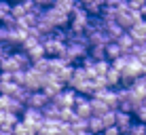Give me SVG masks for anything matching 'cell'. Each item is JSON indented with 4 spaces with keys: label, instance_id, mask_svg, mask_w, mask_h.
Listing matches in <instances>:
<instances>
[{
    "label": "cell",
    "instance_id": "6da1fadb",
    "mask_svg": "<svg viewBox=\"0 0 146 135\" xmlns=\"http://www.w3.org/2000/svg\"><path fill=\"white\" fill-rule=\"evenodd\" d=\"M42 76H44V74L36 72V70L30 66L28 70H23V82H21V87H26L28 91H38V89L42 87Z\"/></svg>",
    "mask_w": 146,
    "mask_h": 135
},
{
    "label": "cell",
    "instance_id": "7a4b0ae2",
    "mask_svg": "<svg viewBox=\"0 0 146 135\" xmlns=\"http://www.w3.org/2000/svg\"><path fill=\"white\" fill-rule=\"evenodd\" d=\"M72 110L76 112V116L80 118H89L91 116V106H89V97L83 93L74 95V101H72Z\"/></svg>",
    "mask_w": 146,
    "mask_h": 135
},
{
    "label": "cell",
    "instance_id": "3957f363",
    "mask_svg": "<svg viewBox=\"0 0 146 135\" xmlns=\"http://www.w3.org/2000/svg\"><path fill=\"white\" fill-rule=\"evenodd\" d=\"M40 89H42V91L47 93L49 97H53L55 93H59V91L64 89V82L59 80L55 74L49 72V74H44V76H42V87H40Z\"/></svg>",
    "mask_w": 146,
    "mask_h": 135
},
{
    "label": "cell",
    "instance_id": "277c9868",
    "mask_svg": "<svg viewBox=\"0 0 146 135\" xmlns=\"http://www.w3.org/2000/svg\"><path fill=\"white\" fill-rule=\"evenodd\" d=\"M74 95H76V91H74V89H70V87H64L59 93H55L53 97H51V101H53L57 108H64V106H72V101H74Z\"/></svg>",
    "mask_w": 146,
    "mask_h": 135
},
{
    "label": "cell",
    "instance_id": "5b68a950",
    "mask_svg": "<svg viewBox=\"0 0 146 135\" xmlns=\"http://www.w3.org/2000/svg\"><path fill=\"white\" fill-rule=\"evenodd\" d=\"M131 122H133V114H131V112H123V110H114V124L119 127L121 135L129 131Z\"/></svg>",
    "mask_w": 146,
    "mask_h": 135
},
{
    "label": "cell",
    "instance_id": "8992f818",
    "mask_svg": "<svg viewBox=\"0 0 146 135\" xmlns=\"http://www.w3.org/2000/svg\"><path fill=\"white\" fill-rule=\"evenodd\" d=\"M127 89L131 91V95H135L138 99H142L146 95V76L144 74H140V76H135L131 82L127 84Z\"/></svg>",
    "mask_w": 146,
    "mask_h": 135
},
{
    "label": "cell",
    "instance_id": "52a82bcc",
    "mask_svg": "<svg viewBox=\"0 0 146 135\" xmlns=\"http://www.w3.org/2000/svg\"><path fill=\"white\" fill-rule=\"evenodd\" d=\"M28 36V32L23 28H9V34H7V42L11 44V47H19V44L23 42V38Z\"/></svg>",
    "mask_w": 146,
    "mask_h": 135
},
{
    "label": "cell",
    "instance_id": "ba28073f",
    "mask_svg": "<svg viewBox=\"0 0 146 135\" xmlns=\"http://www.w3.org/2000/svg\"><path fill=\"white\" fill-rule=\"evenodd\" d=\"M49 99H51V97H49V95L44 93L42 89H38V91H32V93H30L26 106H32V108H38V110H40V108L44 106V103L49 101Z\"/></svg>",
    "mask_w": 146,
    "mask_h": 135
},
{
    "label": "cell",
    "instance_id": "9c48e42d",
    "mask_svg": "<svg viewBox=\"0 0 146 135\" xmlns=\"http://www.w3.org/2000/svg\"><path fill=\"white\" fill-rule=\"evenodd\" d=\"M129 34H131V38L135 42H144L146 40V19H142V21H138L135 26H131L127 30Z\"/></svg>",
    "mask_w": 146,
    "mask_h": 135
},
{
    "label": "cell",
    "instance_id": "30bf717a",
    "mask_svg": "<svg viewBox=\"0 0 146 135\" xmlns=\"http://www.w3.org/2000/svg\"><path fill=\"white\" fill-rule=\"evenodd\" d=\"M104 32L108 34V38H110V40H117V38L125 32V30L121 28L117 21H104Z\"/></svg>",
    "mask_w": 146,
    "mask_h": 135
},
{
    "label": "cell",
    "instance_id": "8fae6325",
    "mask_svg": "<svg viewBox=\"0 0 146 135\" xmlns=\"http://www.w3.org/2000/svg\"><path fill=\"white\" fill-rule=\"evenodd\" d=\"M13 59H15V61H17V66H19V70H28L30 66H32V59H30L28 57V53L26 51H21V49H19V51H15V49H13Z\"/></svg>",
    "mask_w": 146,
    "mask_h": 135
},
{
    "label": "cell",
    "instance_id": "7c38bea8",
    "mask_svg": "<svg viewBox=\"0 0 146 135\" xmlns=\"http://www.w3.org/2000/svg\"><path fill=\"white\" fill-rule=\"evenodd\" d=\"M32 68L36 70L40 74H49V70H51V57L49 55H44V57H38L32 61Z\"/></svg>",
    "mask_w": 146,
    "mask_h": 135
},
{
    "label": "cell",
    "instance_id": "4fadbf2b",
    "mask_svg": "<svg viewBox=\"0 0 146 135\" xmlns=\"http://www.w3.org/2000/svg\"><path fill=\"white\" fill-rule=\"evenodd\" d=\"M89 106H91V114H95V116H100V114H104L106 110H110L106 106V101L104 99H100V97H89Z\"/></svg>",
    "mask_w": 146,
    "mask_h": 135
},
{
    "label": "cell",
    "instance_id": "5bb4252c",
    "mask_svg": "<svg viewBox=\"0 0 146 135\" xmlns=\"http://www.w3.org/2000/svg\"><path fill=\"white\" fill-rule=\"evenodd\" d=\"M104 78H106L108 87H119V84H121V72H119V70H114L112 66L104 72Z\"/></svg>",
    "mask_w": 146,
    "mask_h": 135
},
{
    "label": "cell",
    "instance_id": "9a60e30c",
    "mask_svg": "<svg viewBox=\"0 0 146 135\" xmlns=\"http://www.w3.org/2000/svg\"><path fill=\"white\" fill-rule=\"evenodd\" d=\"M102 99L106 101V106H108L110 110H117V108H119V95H117V91H114L112 87L106 89V93H104Z\"/></svg>",
    "mask_w": 146,
    "mask_h": 135
},
{
    "label": "cell",
    "instance_id": "2e32d148",
    "mask_svg": "<svg viewBox=\"0 0 146 135\" xmlns=\"http://www.w3.org/2000/svg\"><path fill=\"white\" fill-rule=\"evenodd\" d=\"M104 49H106V59L110 61V59H114V57H119V55H123V49L117 44V40H110L104 44Z\"/></svg>",
    "mask_w": 146,
    "mask_h": 135
},
{
    "label": "cell",
    "instance_id": "e0dca14e",
    "mask_svg": "<svg viewBox=\"0 0 146 135\" xmlns=\"http://www.w3.org/2000/svg\"><path fill=\"white\" fill-rule=\"evenodd\" d=\"M87 55L93 59V61H98V59H106V49H104V44H91V47L87 49Z\"/></svg>",
    "mask_w": 146,
    "mask_h": 135
},
{
    "label": "cell",
    "instance_id": "ac0fdd59",
    "mask_svg": "<svg viewBox=\"0 0 146 135\" xmlns=\"http://www.w3.org/2000/svg\"><path fill=\"white\" fill-rule=\"evenodd\" d=\"M133 42H135V40H133V38H131V34H129V32H127V30H125V32H123V34H121V36L117 38V44H119V47H121V49H123V53H127V51H129V49H131V47H133Z\"/></svg>",
    "mask_w": 146,
    "mask_h": 135
},
{
    "label": "cell",
    "instance_id": "d6986e66",
    "mask_svg": "<svg viewBox=\"0 0 146 135\" xmlns=\"http://www.w3.org/2000/svg\"><path fill=\"white\" fill-rule=\"evenodd\" d=\"M23 108H26V106H23L21 101H17L15 97H11V95H9V99H7V106H4V110H7V112H13V114H19V116H21Z\"/></svg>",
    "mask_w": 146,
    "mask_h": 135
},
{
    "label": "cell",
    "instance_id": "ffe728a7",
    "mask_svg": "<svg viewBox=\"0 0 146 135\" xmlns=\"http://www.w3.org/2000/svg\"><path fill=\"white\" fill-rule=\"evenodd\" d=\"M40 112H42V116H44V118H57V116H59V108L55 106L51 99H49V101L44 103L42 108H40Z\"/></svg>",
    "mask_w": 146,
    "mask_h": 135
},
{
    "label": "cell",
    "instance_id": "44dd1931",
    "mask_svg": "<svg viewBox=\"0 0 146 135\" xmlns=\"http://www.w3.org/2000/svg\"><path fill=\"white\" fill-rule=\"evenodd\" d=\"M13 133H15V135H34L36 131H34L30 124H26L23 121H17V122L13 124Z\"/></svg>",
    "mask_w": 146,
    "mask_h": 135
},
{
    "label": "cell",
    "instance_id": "7402d4cb",
    "mask_svg": "<svg viewBox=\"0 0 146 135\" xmlns=\"http://www.w3.org/2000/svg\"><path fill=\"white\" fill-rule=\"evenodd\" d=\"M59 121H64V122H72L74 118H76V112L72 110V106H64V108H59Z\"/></svg>",
    "mask_w": 146,
    "mask_h": 135
},
{
    "label": "cell",
    "instance_id": "603a6c76",
    "mask_svg": "<svg viewBox=\"0 0 146 135\" xmlns=\"http://www.w3.org/2000/svg\"><path fill=\"white\" fill-rule=\"evenodd\" d=\"M0 70H2V72H15V70H19L17 61L13 59V55H9V57L0 59Z\"/></svg>",
    "mask_w": 146,
    "mask_h": 135
},
{
    "label": "cell",
    "instance_id": "cb8c5ba5",
    "mask_svg": "<svg viewBox=\"0 0 146 135\" xmlns=\"http://www.w3.org/2000/svg\"><path fill=\"white\" fill-rule=\"evenodd\" d=\"M26 53H28V57L32 59V61H34V59H38V57H44V55H47V53H44V47H42L40 42L32 44V47H30Z\"/></svg>",
    "mask_w": 146,
    "mask_h": 135
},
{
    "label": "cell",
    "instance_id": "d4e9b609",
    "mask_svg": "<svg viewBox=\"0 0 146 135\" xmlns=\"http://www.w3.org/2000/svg\"><path fill=\"white\" fill-rule=\"evenodd\" d=\"M102 121H100V116H95V114H91V116L87 118V131H91V133H100L102 131Z\"/></svg>",
    "mask_w": 146,
    "mask_h": 135
},
{
    "label": "cell",
    "instance_id": "484cf974",
    "mask_svg": "<svg viewBox=\"0 0 146 135\" xmlns=\"http://www.w3.org/2000/svg\"><path fill=\"white\" fill-rule=\"evenodd\" d=\"M30 93H32V91H28L26 87H21V84H19V87L15 89V93L11 95V97H15L17 101H21L23 106H26V103H28V97H30Z\"/></svg>",
    "mask_w": 146,
    "mask_h": 135
},
{
    "label": "cell",
    "instance_id": "4316f807",
    "mask_svg": "<svg viewBox=\"0 0 146 135\" xmlns=\"http://www.w3.org/2000/svg\"><path fill=\"white\" fill-rule=\"evenodd\" d=\"M19 121V114H13V112H4V118H2V124L0 129H13V124Z\"/></svg>",
    "mask_w": 146,
    "mask_h": 135
},
{
    "label": "cell",
    "instance_id": "83f0119b",
    "mask_svg": "<svg viewBox=\"0 0 146 135\" xmlns=\"http://www.w3.org/2000/svg\"><path fill=\"white\" fill-rule=\"evenodd\" d=\"M55 76L59 78V80L64 82V87H66V82H68V78L72 76V63H66V66H62L59 68V72L55 74Z\"/></svg>",
    "mask_w": 146,
    "mask_h": 135
},
{
    "label": "cell",
    "instance_id": "f1b7e54d",
    "mask_svg": "<svg viewBox=\"0 0 146 135\" xmlns=\"http://www.w3.org/2000/svg\"><path fill=\"white\" fill-rule=\"evenodd\" d=\"M129 135H146V122H140V121H135L133 118V122H131V127H129Z\"/></svg>",
    "mask_w": 146,
    "mask_h": 135
},
{
    "label": "cell",
    "instance_id": "f546056e",
    "mask_svg": "<svg viewBox=\"0 0 146 135\" xmlns=\"http://www.w3.org/2000/svg\"><path fill=\"white\" fill-rule=\"evenodd\" d=\"M100 121H102V127L114 124V110H106L104 114H100Z\"/></svg>",
    "mask_w": 146,
    "mask_h": 135
},
{
    "label": "cell",
    "instance_id": "4dcf8cb0",
    "mask_svg": "<svg viewBox=\"0 0 146 135\" xmlns=\"http://www.w3.org/2000/svg\"><path fill=\"white\" fill-rule=\"evenodd\" d=\"M53 4H55V7H59L62 11L70 13L74 9V4H76V0H53Z\"/></svg>",
    "mask_w": 146,
    "mask_h": 135
},
{
    "label": "cell",
    "instance_id": "1f68e13d",
    "mask_svg": "<svg viewBox=\"0 0 146 135\" xmlns=\"http://www.w3.org/2000/svg\"><path fill=\"white\" fill-rule=\"evenodd\" d=\"M70 127H72V131H87V118L76 116L72 122H70Z\"/></svg>",
    "mask_w": 146,
    "mask_h": 135
},
{
    "label": "cell",
    "instance_id": "d6a6232c",
    "mask_svg": "<svg viewBox=\"0 0 146 135\" xmlns=\"http://www.w3.org/2000/svg\"><path fill=\"white\" fill-rule=\"evenodd\" d=\"M17 87H19V84H17V82H13V80H9V82H0V93H4V95H13Z\"/></svg>",
    "mask_w": 146,
    "mask_h": 135
},
{
    "label": "cell",
    "instance_id": "836d02e7",
    "mask_svg": "<svg viewBox=\"0 0 146 135\" xmlns=\"http://www.w3.org/2000/svg\"><path fill=\"white\" fill-rule=\"evenodd\" d=\"M131 114H133V118H135V121H140V122H146V106H144V103H140V106L135 108Z\"/></svg>",
    "mask_w": 146,
    "mask_h": 135
},
{
    "label": "cell",
    "instance_id": "e575fe53",
    "mask_svg": "<svg viewBox=\"0 0 146 135\" xmlns=\"http://www.w3.org/2000/svg\"><path fill=\"white\" fill-rule=\"evenodd\" d=\"M93 68H95L98 74H104L110 68V61H108V59H98V61H93Z\"/></svg>",
    "mask_w": 146,
    "mask_h": 135
},
{
    "label": "cell",
    "instance_id": "d590c367",
    "mask_svg": "<svg viewBox=\"0 0 146 135\" xmlns=\"http://www.w3.org/2000/svg\"><path fill=\"white\" fill-rule=\"evenodd\" d=\"M13 49H15V47H11V44H9L7 40H2V42H0V59L9 57V55L13 53Z\"/></svg>",
    "mask_w": 146,
    "mask_h": 135
},
{
    "label": "cell",
    "instance_id": "8d00e7d4",
    "mask_svg": "<svg viewBox=\"0 0 146 135\" xmlns=\"http://www.w3.org/2000/svg\"><path fill=\"white\" fill-rule=\"evenodd\" d=\"M0 23H2V26H7V28H15V26H17V17H13L11 13H7L2 19H0Z\"/></svg>",
    "mask_w": 146,
    "mask_h": 135
},
{
    "label": "cell",
    "instance_id": "74e56055",
    "mask_svg": "<svg viewBox=\"0 0 146 135\" xmlns=\"http://www.w3.org/2000/svg\"><path fill=\"white\" fill-rule=\"evenodd\" d=\"M9 11H11V2H9V0H0V19H2Z\"/></svg>",
    "mask_w": 146,
    "mask_h": 135
},
{
    "label": "cell",
    "instance_id": "f35d334b",
    "mask_svg": "<svg viewBox=\"0 0 146 135\" xmlns=\"http://www.w3.org/2000/svg\"><path fill=\"white\" fill-rule=\"evenodd\" d=\"M102 133H104V135H121V131H119V127H117V124L104 127V129H102Z\"/></svg>",
    "mask_w": 146,
    "mask_h": 135
},
{
    "label": "cell",
    "instance_id": "ab89813d",
    "mask_svg": "<svg viewBox=\"0 0 146 135\" xmlns=\"http://www.w3.org/2000/svg\"><path fill=\"white\" fill-rule=\"evenodd\" d=\"M146 0H127V9H142Z\"/></svg>",
    "mask_w": 146,
    "mask_h": 135
},
{
    "label": "cell",
    "instance_id": "60d3db41",
    "mask_svg": "<svg viewBox=\"0 0 146 135\" xmlns=\"http://www.w3.org/2000/svg\"><path fill=\"white\" fill-rule=\"evenodd\" d=\"M13 82H17V84L23 82V70H15L13 72Z\"/></svg>",
    "mask_w": 146,
    "mask_h": 135
},
{
    "label": "cell",
    "instance_id": "b9f144b4",
    "mask_svg": "<svg viewBox=\"0 0 146 135\" xmlns=\"http://www.w3.org/2000/svg\"><path fill=\"white\" fill-rule=\"evenodd\" d=\"M9 80H13V72H2L0 70V82H9Z\"/></svg>",
    "mask_w": 146,
    "mask_h": 135
},
{
    "label": "cell",
    "instance_id": "7bdbcfd3",
    "mask_svg": "<svg viewBox=\"0 0 146 135\" xmlns=\"http://www.w3.org/2000/svg\"><path fill=\"white\" fill-rule=\"evenodd\" d=\"M7 34H9V28L0 23V42H2V40H7Z\"/></svg>",
    "mask_w": 146,
    "mask_h": 135
},
{
    "label": "cell",
    "instance_id": "ee69618b",
    "mask_svg": "<svg viewBox=\"0 0 146 135\" xmlns=\"http://www.w3.org/2000/svg\"><path fill=\"white\" fill-rule=\"evenodd\" d=\"M36 4H38V7H42V9H47V7H51V4H53V0H36Z\"/></svg>",
    "mask_w": 146,
    "mask_h": 135
},
{
    "label": "cell",
    "instance_id": "f6af8a7d",
    "mask_svg": "<svg viewBox=\"0 0 146 135\" xmlns=\"http://www.w3.org/2000/svg\"><path fill=\"white\" fill-rule=\"evenodd\" d=\"M7 99H9V95L0 93V110H4V106H7Z\"/></svg>",
    "mask_w": 146,
    "mask_h": 135
},
{
    "label": "cell",
    "instance_id": "bcb514c9",
    "mask_svg": "<svg viewBox=\"0 0 146 135\" xmlns=\"http://www.w3.org/2000/svg\"><path fill=\"white\" fill-rule=\"evenodd\" d=\"M42 135H55V133H51V131H47V133H42Z\"/></svg>",
    "mask_w": 146,
    "mask_h": 135
},
{
    "label": "cell",
    "instance_id": "7dc6e473",
    "mask_svg": "<svg viewBox=\"0 0 146 135\" xmlns=\"http://www.w3.org/2000/svg\"><path fill=\"white\" fill-rule=\"evenodd\" d=\"M9 2H19V0H9Z\"/></svg>",
    "mask_w": 146,
    "mask_h": 135
},
{
    "label": "cell",
    "instance_id": "c3c4849f",
    "mask_svg": "<svg viewBox=\"0 0 146 135\" xmlns=\"http://www.w3.org/2000/svg\"><path fill=\"white\" fill-rule=\"evenodd\" d=\"M95 135H104V133H102V131H100V133H95Z\"/></svg>",
    "mask_w": 146,
    "mask_h": 135
},
{
    "label": "cell",
    "instance_id": "681fc988",
    "mask_svg": "<svg viewBox=\"0 0 146 135\" xmlns=\"http://www.w3.org/2000/svg\"><path fill=\"white\" fill-rule=\"evenodd\" d=\"M144 76H146V74H144Z\"/></svg>",
    "mask_w": 146,
    "mask_h": 135
},
{
    "label": "cell",
    "instance_id": "f907efd6",
    "mask_svg": "<svg viewBox=\"0 0 146 135\" xmlns=\"http://www.w3.org/2000/svg\"><path fill=\"white\" fill-rule=\"evenodd\" d=\"M144 19H146V17H144Z\"/></svg>",
    "mask_w": 146,
    "mask_h": 135
}]
</instances>
